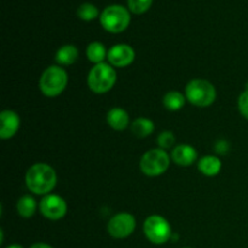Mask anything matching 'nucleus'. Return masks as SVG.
<instances>
[{"instance_id": "f257e3e1", "label": "nucleus", "mask_w": 248, "mask_h": 248, "mask_svg": "<svg viewBox=\"0 0 248 248\" xmlns=\"http://www.w3.org/2000/svg\"><path fill=\"white\" fill-rule=\"evenodd\" d=\"M57 174L47 164H34L26 173V186L36 195H48L55 189Z\"/></svg>"}, {"instance_id": "f03ea898", "label": "nucleus", "mask_w": 248, "mask_h": 248, "mask_svg": "<svg viewBox=\"0 0 248 248\" xmlns=\"http://www.w3.org/2000/svg\"><path fill=\"white\" fill-rule=\"evenodd\" d=\"M116 82V72L109 63L94 64L87 75V85L90 90L97 94L107 93Z\"/></svg>"}, {"instance_id": "7ed1b4c3", "label": "nucleus", "mask_w": 248, "mask_h": 248, "mask_svg": "<svg viewBox=\"0 0 248 248\" xmlns=\"http://www.w3.org/2000/svg\"><path fill=\"white\" fill-rule=\"evenodd\" d=\"M68 84V74L62 67L51 65L41 74L39 87L46 97H57L65 90Z\"/></svg>"}, {"instance_id": "20e7f679", "label": "nucleus", "mask_w": 248, "mask_h": 248, "mask_svg": "<svg viewBox=\"0 0 248 248\" xmlns=\"http://www.w3.org/2000/svg\"><path fill=\"white\" fill-rule=\"evenodd\" d=\"M217 92L215 86L207 80H191L186 87V98L191 104L200 108L210 107L216 101Z\"/></svg>"}, {"instance_id": "39448f33", "label": "nucleus", "mask_w": 248, "mask_h": 248, "mask_svg": "<svg viewBox=\"0 0 248 248\" xmlns=\"http://www.w3.org/2000/svg\"><path fill=\"white\" fill-rule=\"evenodd\" d=\"M131 16L128 10L123 5H109L102 11L101 23L110 33H121L128 27Z\"/></svg>"}, {"instance_id": "423d86ee", "label": "nucleus", "mask_w": 248, "mask_h": 248, "mask_svg": "<svg viewBox=\"0 0 248 248\" xmlns=\"http://www.w3.org/2000/svg\"><path fill=\"white\" fill-rule=\"evenodd\" d=\"M170 166V156L161 148L150 149L140 159V170L145 176L157 177L167 171Z\"/></svg>"}, {"instance_id": "0eeeda50", "label": "nucleus", "mask_w": 248, "mask_h": 248, "mask_svg": "<svg viewBox=\"0 0 248 248\" xmlns=\"http://www.w3.org/2000/svg\"><path fill=\"white\" fill-rule=\"evenodd\" d=\"M143 230L147 239L155 245L166 244L172 237L171 225L166 218L161 216L154 215L148 217L143 224Z\"/></svg>"}, {"instance_id": "6e6552de", "label": "nucleus", "mask_w": 248, "mask_h": 248, "mask_svg": "<svg viewBox=\"0 0 248 248\" xmlns=\"http://www.w3.org/2000/svg\"><path fill=\"white\" fill-rule=\"evenodd\" d=\"M109 235L114 239H126L136 229V218L131 213L121 212L110 218L108 222Z\"/></svg>"}, {"instance_id": "1a4fd4ad", "label": "nucleus", "mask_w": 248, "mask_h": 248, "mask_svg": "<svg viewBox=\"0 0 248 248\" xmlns=\"http://www.w3.org/2000/svg\"><path fill=\"white\" fill-rule=\"evenodd\" d=\"M41 215L50 220L62 219L67 215L68 206L63 198L56 194H48L43 198L39 203Z\"/></svg>"}, {"instance_id": "9d476101", "label": "nucleus", "mask_w": 248, "mask_h": 248, "mask_svg": "<svg viewBox=\"0 0 248 248\" xmlns=\"http://www.w3.org/2000/svg\"><path fill=\"white\" fill-rule=\"evenodd\" d=\"M135 51L127 44H118V45L111 46L108 50V60L109 64L116 68H125L127 65L132 64L135 61Z\"/></svg>"}, {"instance_id": "9b49d317", "label": "nucleus", "mask_w": 248, "mask_h": 248, "mask_svg": "<svg viewBox=\"0 0 248 248\" xmlns=\"http://www.w3.org/2000/svg\"><path fill=\"white\" fill-rule=\"evenodd\" d=\"M1 120V128H0V138L1 140H10L14 137L19 130L21 120L18 114L14 110H4L0 114Z\"/></svg>"}, {"instance_id": "f8f14e48", "label": "nucleus", "mask_w": 248, "mask_h": 248, "mask_svg": "<svg viewBox=\"0 0 248 248\" xmlns=\"http://www.w3.org/2000/svg\"><path fill=\"white\" fill-rule=\"evenodd\" d=\"M196 157H198V152L194 147L189 144H179L177 147H174V149L172 150L171 159L173 160L174 164H177L178 166H190L195 162Z\"/></svg>"}, {"instance_id": "ddd939ff", "label": "nucleus", "mask_w": 248, "mask_h": 248, "mask_svg": "<svg viewBox=\"0 0 248 248\" xmlns=\"http://www.w3.org/2000/svg\"><path fill=\"white\" fill-rule=\"evenodd\" d=\"M107 123L113 130L123 131L130 124V116L125 109L115 107V108H111L107 114Z\"/></svg>"}, {"instance_id": "4468645a", "label": "nucleus", "mask_w": 248, "mask_h": 248, "mask_svg": "<svg viewBox=\"0 0 248 248\" xmlns=\"http://www.w3.org/2000/svg\"><path fill=\"white\" fill-rule=\"evenodd\" d=\"M198 169L203 176L215 177L222 170V161H220L219 157L215 156V155H208V156L202 157L199 161Z\"/></svg>"}, {"instance_id": "2eb2a0df", "label": "nucleus", "mask_w": 248, "mask_h": 248, "mask_svg": "<svg viewBox=\"0 0 248 248\" xmlns=\"http://www.w3.org/2000/svg\"><path fill=\"white\" fill-rule=\"evenodd\" d=\"M79 57V51L78 47L74 45H63L56 52V62L61 65H72L77 62Z\"/></svg>"}, {"instance_id": "dca6fc26", "label": "nucleus", "mask_w": 248, "mask_h": 248, "mask_svg": "<svg viewBox=\"0 0 248 248\" xmlns=\"http://www.w3.org/2000/svg\"><path fill=\"white\" fill-rule=\"evenodd\" d=\"M155 125L150 119L138 118L131 125V131L138 138H145L154 132Z\"/></svg>"}, {"instance_id": "f3484780", "label": "nucleus", "mask_w": 248, "mask_h": 248, "mask_svg": "<svg viewBox=\"0 0 248 248\" xmlns=\"http://www.w3.org/2000/svg\"><path fill=\"white\" fill-rule=\"evenodd\" d=\"M86 56L90 62L99 64V63H104V60L108 57V51L103 44L99 41H93L87 46Z\"/></svg>"}, {"instance_id": "a211bd4d", "label": "nucleus", "mask_w": 248, "mask_h": 248, "mask_svg": "<svg viewBox=\"0 0 248 248\" xmlns=\"http://www.w3.org/2000/svg\"><path fill=\"white\" fill-rule=\"evenodd\" d=\"M17 212L21 217L23 218H31L33 217L34 213L36 212V205L35 199L31 198V195H23L18 201H17Z\"/></svg>"}, {"instance_id": "6ab92c4d", "label": "nucleus", "mask_w": 248, "mask_h": 248, "mask_svg": "<svg viewBox=\"0 0 248 248\" xmlns=\"http://www.w3.org/2000/svg\"><path fill=\"white\" fill-rule=\"evenodd\" d=\"M162 103L166 109L171 111H177L182 109L186 104V96L178 91H170L164 96Z\"/></svg>"}, {"instance_id": "aec40b11", "label": "nucleus", "mask_w": 248, "mask_h": 248, "mask_svg": "<svg viewBox=\"0 0 248 248\" xmlns=\"http://www.w3.org/2000/svg\"><path fill=\"white\" fill-rule=\"evenodd\" d=\"M99 11L93 4L91 2H82L79 7H78L77 15L84 21H92L98 16Z\"/></svg>"}, {"instance_id": "412c9836", "label": "nucleus", "mask_w": 248, "mask_h": 248, "mask_svg": "<svg viewBox=\"0 0 248 248\" xmlns=\"http://www.w3.org/2000/svg\"><path fill=\"white\" fill-rule=\"evenodd\" d=\"M128 9L135 14H143L153 4V0H127Z\"/></svg>"}, {"instance_id": "4be33fe9", "label": "nucleus", "mask_w": 248, "mask_h": 248, "mask_svg": "<svg viewBox=\"0 0 248 248\" xmlns=\"http://www.w3.org/2000/svg\"><path fill=\"white\" fill-rule=\"evenodd\" d=\"M174 142H176V137H174L173 132H171V131H164L157 137V144L164 150L173 147Z\"/></svg>"}, {"instance_id": "5701e85b", "label": "nucleus", "mask_w": 248, "mask_h": 248, "mask_svg": "<svg viewBox=\"0 0 248 248\" xmlns=\"http://www.w3.org/2000/svg\"><path fill=\"white\" fill-rule=\"evenodd\" d=\"M237 107H239L240 114L248 120V91L246 90L240 94L237 99Z\"/></svg>"}, {"instance_id": "b1692460", "label": "nucleus", "mask_w": 248, "mask_h": 248, "mask_svg": "<svg viewBox=\"0 0 248 248\" xmlns=\"http://www.w3.org/2000/svg\"><path fill=\"white\" fill-rule=\"evenodd\" d=\"M216 152H218L219 154H225V153L229 150V144H228L225 140H219V142H217V144H216Z\"/></svg>"}, {"instance_id": "393cba45", "label": "nucleus", "mask_w": 248, "mask_h": 248, "mask_svg": "<svg viewBox=\"0 0 248 248\" xmlns=\"http://www.w3.org/2000/svg\"><path fill=\"white\" fill-rule=\"evenodd\" d=\"M29 248H53V247L50 246L48 244H45V242H36V244L31 245Z\"/></svg>"}, {"instance_id": "a878e982", "label": "nucleus", "mask_w": 248, "mask_h": 248, "mask_svg": "<svg viewBox=\"0 0 248 248\" xmlns=\"http://www.w3.org/2000/svg\"><path fill=\"white\" fill-rule=\"evenodd\" d=\"M6 248H23V247L18 244H12V245H10V246H7Z\"/></svg>"}, {"instance_id": "bb28decb", "label": "nucleus", "mask_w": 248, "mask_h": 248, "mask_svg": "<svg viewBox=\"0 0 248 248\" xmlns=\"http://www.w3.org/2000/svg\"><path fill=\"white\" fill-rule=\"evenodd\" d=\"M246 91H248V82L246 84Z\"/></svg>"}, {"instance_id": "cd10ccee", "label": "nucleus", "mask_w": 248, "mask_h": 248, "mask_svg": "<svg viewBox=\"0 0 248 248\" xmlns=\"http://www.w3.org/2000/svg\"><path fill=\"white\" fill-rule=\"evenodd\" d=\"M184 248H190V247H184Z\"/></svg>"}]
</instances>
